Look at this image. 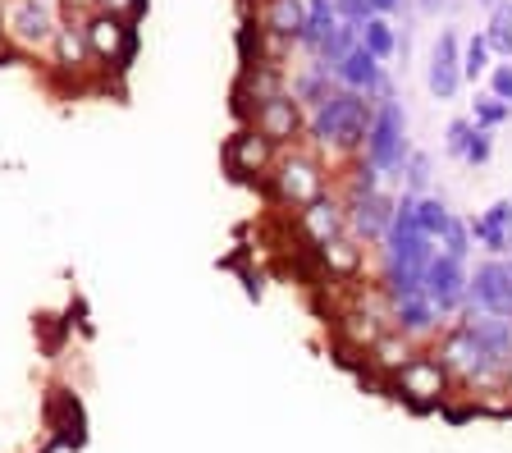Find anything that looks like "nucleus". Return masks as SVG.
Masks as SVG:
<instances>
[{
  "mask_svg": "<svg viewBox=\"0 0 512 453\" xmlns=\"http://www.w3.org/2000/svg\"><path fill=\"white\" fill-rule=\"evenodd\" d=\"M508 252H512V238H508Z\"/></svg>",
  "mask_w": 512,
  "mask_h": 453,
  "instance_id": "c9c22d12",
  "label": "nucleus"
},
{
  "mask_svg": "<svg viewBox=\"0 0 512 453\" xmlns=\"http://www.w3.org/2000/svg\"><path fill=\"white\" fill-rule=\"evenodd\" d=\"M325 193V170H320L316 156H307V151H293V156H284V161H275V170H270V197H275L279 206H311L316 197Z\"/></svg>",
  "mask_w": 512,
  "mask_h": 453,
  "instance_id": "20e7f679",
  "label": "nucleus"
},
{
  "mask_svg": "<svg viewBox=\"0 0 512 453\" xmlns=\"http://www.w3.org/2000/svg\"><path fill=\"white\" fill-rule=\"evenodd\" d=\"M490 156H494V138L485 129H476L471 142H467V151H462V161L467 165H490Z\"/></svg>",
  "mask_w": 512,
  "mask_h": 453,
  "instance_id": "c85d7f7f",
  "label": "nucleus"
},
{
  "mask_svg": "<svg viewBox=\"0 0 512 453\" xmlns=\"http://www.w3.org/2000/svg\"><path fill=\"white\" fill-rule=\"evenodd\" d=\"M366 5H371V14H380V19H389V14H394L398 5H403V0H366Z\"/></svg>",
  "mask_w": 512,
  "mask_h": 453,
  "instance_id": "72a5a7b5",
  "label": "nucleus"
},
{
  "mask_svg": "<svg viewBox=\"0 0 512 453\" xmlns=\"http://www.w3.org/2000/svg\"><path fill=\"white\" fill-rule=\"evenodd\" d=\"M224 170L234 174V179H247V184H252V179H270V170H275V147H270L252 124H243L234 138L224 142Z\"/></svg>",
  "mask_w": 512,
  "mask_h": 453,
  "instance_id": "6e6552de",
  "label": "nucleus"
},
{
  "mask_svg": "<svg viewBox=\"0 0 512 453\" xmlns=\"http://www.w3.org/2000/svg\"><path fill=\"white\" fill-rule=\"evenodd\" d=\"M508 119H512V106H508V101L490 97V92H485V97H476V110H471V124H476V129L494 133L499 124H508Z\"/></svg>",
  "mask_w": 512,
  "mask_h": 453,
  "instance_id": "b1692460",
  "label": "nucleus"
},
{
  "mask_svg": "<svg viewBox=\"0 0 512 453\" xmlns=\"http://www.w3.org/2000/svg\"><path fill=\"white\" fill-rule=\"evenodd\" d=\"M412 357H416V344H412V339L398 335V330H384V335L375 339L371 348H366V371H371V376H380L384 385H389V380H394L398 371L412 362Z\"/></svg>",
  "mask_w": 512,
  "mask_h": 453,
  "instance_id": "ddd939ff",
  "label": "nucleus"
},
{
  "mask_svg": "<svg viewBox=\"0 0 512 453\" xmlns=\"http://www.w3.org/2000/svg\"><path fill=\"white\" fill-rule=\"evenodd\" d=\"M298 229L307 234L311 248H320V243H330V238L348 234V202H339V197H325V193H320L311 206H302Z\"/></svg>",
  "mask_w": 512,
  "mask_h": 453,
  "instance_id": "f8f14e48",
  "label": "nucleus"
},
{
  "mask_svg": "<svg viewBox=\"0 0 512 453\" xmlns=\"http://www.w3.org/2000/svg\"><path fill=\"white\" fill-rule=\"evenodd\" d=\"M334 87H339V83H334L330 69H320L316 60H311V65L302 69V74H293V87H288V92H293V101H298L302 110H316L320 101H325V97L334 92Z\"/></svg>",
  "mask_w": 512,
  "mask_h": 453,
  "instance_id": "a211bd4d",
  "label": "nucleus"
},
{
  "mask_svg": "<svg viewBox=\"0 0 512 453\" xmlns=\"http://www.w3.org/2000/svg\"><path fill=\"white\" fill-rule=\"evenodd\" d=\"M439 252L444 257H453V261H462L467 266V257H471V229H467V220H448V229H444V238H439Z\"/></svg>",
  "mask_w": 512,
  "mask_h": 453,
  "instance_id": "393cba45",
  "label": "nucleus"
},
{
  "mask_svg": "<svg viewBox=\"0 0 512 453\" xmlns=\"http://www.w3.org/2000/svg\"><path fill=\"white\" fill-rule=\"evenodd\" d=\"M426 87L435 101H453L462 87V46H458V33H439L435 51H430V74H426Z\"/></svg>",
  "mask_w": 512,
  "mask_h": 453,
  "instance_id": "9d476101",
  "label": "nucleus"
},
{
  "mask_svg": "<svg viewBox=\"0 0 512 453\" xmlns=\"http://www.w3.org/2000/svg\"><path fill=\"white\" fill-rule=\"evenodd\" d=\"M302 23H307V0H266L261 5V37L298 42Z\"/></svg>",
  "mask_w": 512,
  "mask_h": 453,
  "instance_id": "2eb2a0df",
  "label": "nucleus"
},
{
  "mask_svg": "<svg viewBox=\"0 0 512 453\" xmlns=\"http://www.w3.org/2000/svg\"><path fill=\"white\" fill-rule=\"evenodd\" d=\"M247 124H252V129L261 133L270 147H288V142L302 138V129H307V115H302V106L293 101V92H279V97L261 101V106L247 115Z\"/></svg>",
  "mask_w": 512,
  "mask_h": 453,
  "instance_id": "0eeeda50",
  "label": "nucleus"
},
{
  "mask_svg": "<svg viewBox=\"0 0 512 453\" xmlns=\"http://www.w3.org/2000/svg\"><path fill=\"white\" fill-rule=\"evenodd\" d=\"M380 179H384V174L375 170V165L357 161V165H352V188H348V202H352V197H366V193H380Z\"/></svg>",
  "mask_w": 512,
  "mask_h": 453,
  "instance_id": "cd10ccee",
  "label": "nucleus"
},
{
  "mask_svg": "<svg viewBox=\"0 0 512 453\" xmlns=\"http://www.w3.org/2000/svg\"><path fill=\"white\" fill-rule=\"evenodd\" d=\"M339 28V14H334V0H307V23H302L298 46L307 55H316V46Z\"/></svg>",
  "mask_w": 512,
  "mask_h": 453,
  "instance_id": "6ab92c4d",
  "label": "nucleus"
},
{
  "mask_svg": "<svg viewBox=\"0 0 512 453\" xmlns=\"http://www.w3.org/2000/svg\"><path fill=\"white\" fill-rule=\"evenodd\" d=\"M394 202L398 197H389L380 188V193H366V197H352L348 202V229L357 238H366V243H380L384 234H389V225H394Z\"/></svg>",
  "mask_w": 512,
  "mask_h": 453,
  "instance_id": "9b49d317",
  "label": "nucleus"
},
{
  "mask_svg": "<svg viewBox=\"0 0 512 453\" xmlns=\"http://www.w3.org/2000/svg\"><path fill=\"white\" fill-rule=\"evenodd\" d=\"M403 179H407V197H426V188H430V156L426 151H412V156H407Z\"/></svg>",
  "mask_w": 512,
  "mask_h": 453,
  "instance_id": "a878e982",
  "label": "nucleus"
},
{
  "mask_svg": "<svg viewBox=\"0 0 512 453\" xmlns=\"http://www.w3.org/2000/svg\"><path fill=\"white\" fill-rule=\"evenodd\" d=\"M485 46H490V55H503V60H512V5L508 0H499L490 10V28H485Z\"/></svg>",
  "mask_w": 512,
  "mask_h": 453,
  "instance_id": "5701e85b",
  "label": "nucleus"
},
{
  "mask_svg": "<svg viewBox=\"0 0 512 453\" xmlns=\"http://www.w3.org/2000/svg\"><path fill=\"white\" fill-rule=\"evenodd\" d=\"M92 5L101 14H115V19H128V23L138 19V10H142V0H92Z\"/></svg>",
  "mask_w": 512,
  "mask_h": 453,
  "instance_id": "2f4dec72",
  "label": "nucleus"
},
{
  "mask_svg": "<svg viewBox=\"0 0 512 453\" xmlns=\"http://www.w3.org/2000/svg\"><path fill=\"white\" fill-rule=\"evenodd\" d=\"M471 243L490 252V257H503L508 252V238H512V202H494L490 211L480 220H471Z\"/></svg>",
  "mask_w": 512,
  "mask_h": 453,
  "instance_id": "dca6fc26",
  "label": "nucleus"
},
{
  "mask_svg": "<svg viewBox=\"0 0 512 453\" xmlns=\"http://www.w3.org/2000/svg\"><path fill=\"white\" fill-rule=\"evenodd\" d=\"M384 389H389L394 399H403L412 412H435V408L444 412L448 394H453V376L444 371V362H439L435 353H416Z\"/></svg>",
  "mask_w": 512,
  "mask_h": 453,
  "instance_id": "7ed1b4c3",
  "label": "nucleus"
},
{
  "mask_svg": "<svg viewBox=\"0 0 512 453\" xmlns=\"http://www.w3.org/2000/svg\"><path fill=\"white\" fill-rule=\"evenodd\" d=\"M371 110H375V101L357 97V92H348V87H334L330 97L307 115V133H311L316 147L362 151L366 129H371Z\"/></svg>",
  "mask_w": 512,
  "mask_h": 453,
  "instance_id": "f257e3e1",
  "label": "nucleus"
},
{
  "mask_svg": "<svg viewBox=\"0 0 512 453\" xmlns=\"http://www.w3.org/2000/svg\"><path fill=\"white\" fill-rule=\"evenodd\" d=\"M490 97L508 101L512 106V65H494L490 69Z\"/></svg>",
  "mask_w": 512,
  "mask_h": 453,
  "instance_id": "473e14b6",
  "label": "nucleus"
},
{
  "mask_svg": "<svg viewBox=\"0 0 512 453\" xmlns=\"http://www.w3.org/2000/svg\"><path fill=\"white\" fill-rule=\"evenodd\" d=\"M426 5H430V10H435V5H439V0H426Z\"/></svg>",
  "mask_w": 512,
  "mask_h": 453,
  "instance_id": "f704fd0d",
  "label": "nucleus"
},
{
  "mask_svg": "<svg viewBox=\"0 0 512 453\" xmlns=\"http://www.w3.org/2000/svg\"><path fill=\"white\" fill-rule=\"evenodd\" d=\"M407 156H412V142H407V110L398 106V97L375 101L371 129H366V142H362V161L375 165L380 174H398V179H403Z\"/></svg>",
  "mask_w": 512,
  "mask_h": 453,
  "instance_id": "f03ea898",
  "label": "nucleus"
},
{
  "mask_svg": "<svg viewBox=\"0 0 512 453\" xmlns=\"http://www.w3.org/2000/svg\"><path fill=\"white\" fill-rule=\"evenodd\" d=\"M357 42H362L366 51H371L375 60H380V65H384V60H389V55L398 51V33H394V23H389V19H380V14L362 23V33H357Z\"/></svg>",
  "mask_w": 512,
  "mask_h": 453,
  "instance_id": "4be33fe9",
  "label": "nucleus"
},
{
  "mask_svg": "<svg viewBox=\"0 0 512 453\" xmlns=\"http://www.w3.org/2000/svg\"><path fill=\"white\" fill-rule=\"evenodd\" d=\"M5 28L23 51H42V46H51L60 23L51 19V5H42V0H14L10 14H5Z\"/></svg>",
  "mask_w": 512,
  "mask_h": 453,
  "instance_id": "1a4fd4ad",
  "label": "nucleus"
},
{
  "mask_svg": "<svg viewBox=\"0 0 512 453\" xmlns=\"http://www.w3.org/2000/svg\"><path fill=\"white\" fill-rule=\"evenodd\" d=\"M490 46H485V37H471L467 51H462V78H480V74H490Z\"/></svg>",
  "mask_w": 512,
  "mask_h": 453,
  "instance_id": "bb28decb",
  "label": "nucleus"
},
{
  "mask_svg": "<svg viewBox=\"0 0 512 453\" xmlns=\"http://www.w3.org/2000/svg\"><path fill=\"white\" fill-rule=\"evenodd\" d=\"M83 42H87V55L101 60V65H128L133 51H138V33H133V23L128 19H115V14H101L92 10L83 23Z\"/></svg>",
  "mask_w": 512,
  "mask_h": 453,
  "instance_id": "39448f33",
  "label": "nucleus"
},
{
  "mask_svg": "<svg viewBox=\"0 0 512 453\" xmlns=\"http://www.w3.org/2000/svg\"><path fill=\"white\" fill-rule=\"evenodd\" d=\"M467 280L471 275L462 261L435 252V261L426 266V280H421V293H426V302L448 321V316H458L462 307H467Z\"/></svg>",
  "mask_w": 512,
  "mask_h": 453,
  "instance_id": "423d86ee",
  "label": "nucleus"
},
{
  "mask_svg": "<svg viewBox=\"0 0 512 453\" xmlns=\"http://www.w3.org/2000/svg\"><path fill=\"white\" fill-rule=\"evenodd\" d=\"M471 133H476V124H471V119H453V124L444 129V147L453 151V156H462V151H467V142H471Z\"/></svg>",
  "mask_w": 512,
  "mask_h": 453,
  "instance_id": "7c9ffc66",
  "label": "nucleus"
},
{
  "mask_svg": "<svg viewBox=\"0 0 512 453\" xmlns=\"http://www.w3.org/2000/svg\"><path fill=\"white\" fill-rule=\"evenodd\" d=\"M42 5H51V0H42Z\"/></svg>",
  "mask_w": 512,
  "mask_h": 453,
  "instance_id": "e433bc0d",
  "label": "nucleus"
},
{
  "mask_svg": "<svg viewBox=\"0 0 512 453\" xmlns=\"http://www.w3.org/2000/svg\"><path fill=\"white\" fill-rule=\"evenodd\" d=\"M51 46H55V65L69 69V74H83L87 60H92V55H87V42H83V28H74V23L55 28Z\"/></svg>",
  "mask_w": 512,
  "mask_h": 453,
  "instance_id": "aec40b11",
  "label": "nucleus"
},
{
  "mask_svg": "<svg viewBox=\"0 0 512 453\" xmlns=\"http://www.w3.org/2000/svg\"><path fill=\"white\" fill-rule=\"evenodd\" d=\"M311 252H316L320 266L330 270V280H352V275L362 270V243L348 234L330 238V243H320V248H311Z\"/></svg>",
  "mask_w": 512,
  "mask_h": 453,
  "instance_id": "f3484780",
  "label": "nucleus"
},
{
  "mask_svg": "<svg viewBox=\"0 0 512 453\" xmlns=\"http://www.w3.org/2000/svg\"><path fill=\"white\" fill-rule=\"evenodd\" d=\"M448 220H453V211L444 206V197H416V234H426L435 248H439V238H444Z\"/></svg>",
  "mask_w": 512,
  "mask_h": 453,
  "instance_id": "412c9836",
  "label": "nucleus"
},
{
  "mask_svg": "<svg viewBox=\"0 0 512 453\" xmlns=\"http://www.w3.org/2000/svg\"><path fill=\"white\" fill-rule=\"evenodd\" d=\"M439 325H444V316L435 312L426 302V293L421 298H407V302H398L394 312H389V330H398V335H407L416 344V339H430V335H439Z\"/></svg>",
  "mask_w": 512,
  "mask_h": 453,
  "instance_id": "4468645a",
  "label": "nucleus"
},
{
  "mask_svg": "<svg viewBox=\"0 0 512 453\" xmlns=\"http://www.w3.org/2000/svg\"><path fill=\"white\" fill-rule=\"evenodd\" d=\"M334 14H339V23H348V28H362L366 19H375L366 0H334Z\"/></svg>",
  "mask_w": 512,
  "mask_h": 453,
  "instance_id": "c756f323",
  "label": "nucleus"
}]
</instances>
